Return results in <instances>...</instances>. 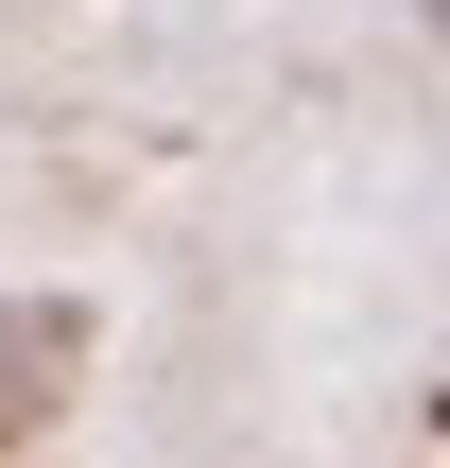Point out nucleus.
<instances>
[{"label": "nucleus", "mask_w": 450, "mask_h": 468, "mask_svg": "<svg viewBox=\"0 0 450 468\" xmlns=\"http://www.w3.org/2000/svg\"><path fill=\"white\" fill-rule=\"evenodd\" d=\"M434 35H450V0H434Z\"/></svg>", "instance_id": "7ed1b4c3"}, {"label": "nucleus", "mask_w": 450, "mask_h": 468, "mask_svg": "<svg viewBox=\"0 0 450 468\" xmlns=\"http://www.w3.org/2000/svg\"><path fill=\"white\" fill-rule=\"evenodd\" d=\"M87 347H104L87 295H0V452H35V434L87 399Z\"/></svg>", "instance_id": "f257e3e1"}, {"label": "nucleus", "mask_w": 450, "mask_h": 468, "mask_svg": "<svg viewBox=\"0 0 450 468\" xmlns=\"http://www.w3.org/2000/svg\"><path fill=\"white\" fill-rule=\"evenodd\" d=\"M416 434H434V452H450V399H434V417H416Z\"/></svg>", "instance_id": "f03ea898"}]
</instances>
